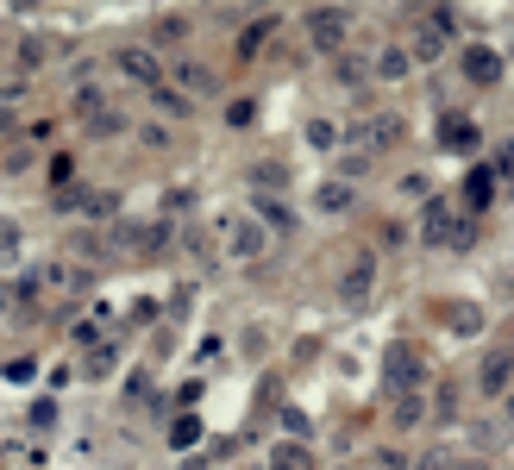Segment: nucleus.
Listing matches in <instances>:
<instances>
[{
    "mask_svg": "<svg viewBox=\"0 0 514 470\" xmlns=\"http://www.w3.org/2000/svg\"><path fill=\"white\" fill-rule=\"evenodd\" d=\"M471 239H477V226H471V214H464V201H452V195L420 201V245L427 251H464Z\"/></svg>",
    "mask_w": 514,
    "mask_h": 470,
    "instance_id": "f257e3e1",
    "label": "nucleus"
},
{
    "mask_svg": "<svg viewBox=\"0 0 514 470\" xmlns=\"http://www.w3.org/2000/svg\"><path fill=\"white\" fill-rule=\"evenodd\" d=\"M214 232H220V245H226L232 264H257V257L270 251V226L257 220V214H220Z\"/></svg>",
    "mask_w": 514,
    "mask_h": 470,
    "instance_id": "f03ea898",
    "label": "nucleus"
},
{
    "mask_svg": "<svg viewBox=\"0 0 514 470\" xmlns=\"http://www.w3.org/2000/svg\"><path fill=\"white\" fill-rule=\"evenodd\" d=\"M69 113L88 126V138H120V132L132 126L120 107H107V88H95V82H82L76 94H69Z\"/></svg>",
    "mask_w": 514,
    "mask_h": 470,
    "instance_id": "7ed1b4c3",
    "label": "nucleus"
},
{
    "mask_svg": "<svg viewBox=\"0 0 514 470\" xmlns=\"http://www.w3.org/2000/svg\"><path fill=\"white\" fill-rule=\"evenodd\" d=\"M383 389H389V395L427 389V358L414 351V339H389V345H383Z\"/></svg>",
    "mask_w": 514,
    "mask_h": 470,
    "instance_id": "20e7f679",
    "label": "nucleus"
},
{
    "mask_svg": "<svg viewBox=\"0 0 514 470\" xmlns=\"http://www.w3.org/2000/svg\"><path fill=\"white\" fill-rule=\"evenodd\" d=\"M452 63H458V82H464V88H477V94L502 88V76H508V63H502L496 44H458Z\"/></svg>",
    "mask_w": 514,
    "mask_h": 470,
    "instance_id": "39448f33",
    "label": "nucleus"
},
{
    "mask_svg": "<svg viewBox=\"0 0 514 470\" xmlns=\"http://www.w3.org/2000/svg\"><path fill=\"white\" fill-rule=\"evenodd\" d=\"M301 32H308V44L320 57H339L345 44H352V13L345 7H308L301 13Z\"/></svg>",
    "mask_w": 514,
    "mask_h": 470,
    "instance_id": "423d86ee",
    "label": "nucleus"
},
{
    "mask_svg": "<svg viewBox=\"0 0 514 470\" xmlns=\"http://www.w3.org/2000/svg\"><path fill=\"white\" fill-rule=\"evenodd\" d=\"M477 395L483 402H508L514 395V339H496L477 358Z\"/></svg>",
    "mask_w": 514,
    "mask_h": 470,
    "instance_id": "0eeeda50",
    "label": "nucleus"
},
{
    "mask_svg": "<svg viewBox=\"0 0 514 470\" xmlns=\"http://www.w3.org/2000/svg\"><path fill=\"white\" fill-rule=\"evenodd\" d=\"M163 69H170V63H163L157 44H120V51H113V76L132 82V88H157Z\"/></svg>",
    "mask_w": 514,
    "mask_h": 470,
    "instance_id": "6e6552de",
    "label": "nucleus"
},
{
    "mask_svg": "<svg viewBox=\"0 0 514 470\" xmlns=\"http://www.w3.org/2000/svg\"><path fill=\"white\" fill-rule=\"evenodd\" d=\"M370 289H377V251H352V257H345V270H339V282H333L339 308H364Z\"/></svg>",
    "mask_w": 514,
    "mask_h": 470,
    "instance_id": "1a4fd4ad",
    "label": "nucleus"
},
{
    "mask_svg": "<svg viewBox=\"0 0 514 470\" xmlns=\"http://www.w3.org/2000/svg\"><path fill=\"white\" fill-rule=\"evenodd\" d=\"M308 201H314V214H320V220H345V214L358 207V182H352V176H320Z\"/></svg>",
    "mask_w": 514,
    "mask_h": 470,
    "instance_id": "9d476101",
    "label": "nucleus"
},
{
    "mask_svg": "<svg viewBox=\"0 0 514 470\" xmlns=\"http://www.w3.org/2000/svg\"><path fill=\"white\" fill-rule=\"evenodd\" d=\"M170 82L189 94V101L201 107V101H214L220 94V76H214V63H201V57H182V63H170Z\"/></svg>",
    "mask_w": 514,
    "mask_h": 470,
    "instance_id": "9b49d317",
    "label": "nucleus"
},
{
    "mask_svg": "<svg viewBox=\"0 0 514 470\" xmlns=\"http://www.w3.org/2000/svg\"><path fill=\"white\" fill-rule=\"evenodd\" d=\"M496 170H489V163H471V170H464V188H458V201H464V214H489V201H496Z\"/></svg>",
    "mask_w": 514,
    "mask_h": 470,
    "instance_id": "f8f14e48",
    "label": "nucleus"
},
{
    "mask_svg": "<svg viewBox=\"0 0 514 470\" xmlns=\"http://www.w3.org/2000/svg\"><path fill=\"white\" fill-rule=\"evenodd\" d=\"M251 214L270 226V239H295L301 232V220H295V207L283 201V195H251Z\"/></svg>",
    "mask_w": 514,
    "mask_h": 470,
    "instance_id": "ddd939ff",
    "label": "nucleus"
},
{
    "mask_svg": "<svg viewBox=\"0 0 514 470\" xmlns=\"http://www.w3.org/2000/svg\"><path fill=\"white\" fill-rule=\"evenodd\" d=\"M458 408H464V389H458V376H439V383H433V402H427L433 427H458Z\"/></svg>",
    "mask_w": 514,
    "mask_h": 470,
    "instance_id": "4468645a",
    "label": "nucleus"
},
{
    "mask_svg": "<svg viewBox=\"0 0 514 470\" xmlns=\"http://www.w3.org/2000/svg\"><path fill=\"white\" fill-rule=\"evenodd\" d=\"M370 76H377V82H408L414 76V51H408V44H383V51H377V63H370Z\"/></svg>",
    "mask_w": 514,
    "mask_h": 470,
    "instance_id": "2eb2a0df",
    "label": "nucleus"
},
{
    "mask_svg": "<svg viewBox=\"0 0 514 470\" xmlns=\"http://www.w3.org/2000/svg\"><path fill=\"white\" fill-rule=\"evenodd\" d=\"M420 420H433V414H427V389H414V395H389V427H395V433H414Z\"/></svg>",
    "mask_w": 514,
    "mask_h": 470,
    "instance_id": "dca6fc26",
    "label": "nucleus"
},
{
    "mask_svg": "<svg viewBox=\"0 0 514 470\" xmlns=\"http://www.w3.org/2000/svg\"><path fill=\"white\" fill-rule=\"evenodd\" d=\"M270 470H320V458H314L308 439H276L270 445Z\"/></svg>",
    "mask_w": 514,
    "mask_h": 470,
    "instance_id": "f3484780",
    "label": "nucleus"
},
{
    "mask_svg": "<svg viewBox=\"0 0 514 470\" xmlns=\"http://www.w3.org/2000/svg\"><path fill=\"white\" fill-rule=\"evenodd\" d=\"M402 138H408L402 113H377V126H364V145H370V157H377V151H395Z\"/></svg>",
    "mask_w": 514,
    "mask_h": 470,
    "instance_id": "a211bd4d",
    "label": "nucleus"
},
{
    "mask_svg": "<svg viewBox=\"0 0 514 470\" xmlns=\"http://www.w3.org/2000/svg\"><path fill=\"white\" fill-rule=\"evenodd\" d=\"M439 145H446V151H477L483 132H477V120H464V113H446V126H439Z\"/></svg>",
    "mask_w": 514,
    "mask_h": 470,
    "instance_id": "6ab92c4d",
    "label": "nucleus"
},
{
    "mask_svg": "<svg viewBox=\"0 0 514 470\" xmlns=\"http://www.w3.org/2000/svg\"><path fill=\"white\" fill-rule=\"evenodd\" d=\"M151 101H157V113H170V120H189V113H195V101H189V94H182L176 82H157V88H151Z\"/></svg>",
    "mask_w": 514,
    "mask_h": 470,
    "instance_id": "aec40b11",
    "label": "nucleus"
},
{
    "mask_svg": "<svg viewBox=\"0 0 514 470\" xmlns=\"http://www.w3.org/2000/svg\"><path fill=\"white\" fill-rule=\"evenodd\" d=\"M364 76H370V63H364V57H352V51H339V57H333V82H339V88H358Z\"/></svg>",
    "mask_w": 514,
    "mask_h": 470,
    "instance_id": "412c9836",
    "label": "nucleus"
},
{
    "mask_svg": "<svg viewBox=\"0 0 514 470\" xmlns=\"http://www.w3.org/2000/svg\"><path fill=\"white\" fill-rule=\"evenodd\" d=\"M489 170H496V182H502V188H514V138H502V145L489 151Z\"/></svg>",
    "mask_w": 514,
    "mask_h": 470,
    "instance_id": "4be33fe9",
    "label": "nucleus"
},
{
    "mask_svg": "<svg viewBox=\"0 0 514 470\" xmlns=\"http://www.w3.org/2000/svg\"><path fill=\"white\" fill-rule=\"evenodd\" d=\"M226 126H232V132L257 126V101H251V94H239V101H226Z\"/></svg>",
    "mask_w": 514,
    "mask_h": 470,
    "instance_id": "5701e85b",
    "label": "nucleus"
},
{
    "mask_svg": "<svg viewBox=\"0 0 514 470\" xmlns=\"http://www.w3.org/2000/svg\"><path fill=\"white\" fill-rule=\"evenodd\" d=\"M339 138H345V132H339L333 120H314V126H308V145H314V151H339Z\"/></svg>",
    "mask_w": 514,
    "mask_h": 470,
    "instance_id": "b1692460",
    "label": "nucleus"
},
{
    "mask_svg": "<svg viewBox=\"0 0 514 470\" xmlns=\"http://www.w3.org/2000/svg\"><path fill=\"white\" fill-rule=\"evenodd\" d=\"M44 63H51V44H44V38H26V44H19V69H44Z\"/></svg>",
    "mask_w": 514,
    "mask_h": 470,
    "instance_id": "393cba45",
    "label": "nucleus"
},
{
    "mask_svg": "<svg viewBox=\"0 0 514 470\" xmlns=\"http://www.w3.org/2000/svg\"><path fill=\"white\" fill-rule=\"evenodd\" d=\"M264 38H276V13H270V19H257V26H251V32L239 38V51L251 57V51H257V44H264Z\"/></svg>",
    "mask_w": 514,
    "mask_h": 470,
    "instance_id": "a878e982",
    "label": "nucleus"
},
{
    "mask_svg": "<svg viewBox=\"0 0 514 470\" xmlns=\"http://www.w3.org/2000/svg\"><path fill=\"white\" fill-rule=\"evenodd\" d=\"M182 38H189V19H163L151 44H182Z\"/></svg>",
    "mask_w": 514,
    "mask_h": 470,
    "instance_id": "bb28decb",
    "label": "nucleus"
},
{
    "mask_svg": "<svg viewBox=\"0 0 514 470\" xmlns=\"http://www.w3.org/2000/svg\"><path fill=\"white\" fill-rule=\"evenodd\" d=\"M283 433H289V439H308V414H301V408H283Z\"/></svg>",
    "mask_w": 514,
    "mask_h": 470,
    "instance_id": "cd10ccee",
    "label": "nucleus"
},
{
    "mask_svg": "<svg viewBox=\"0 0 514 470\" xmlns=\"http://www.w3.org/2000/svg\"><path fill=\"white\" fill-rule=\"evenodd\" d=\"M51 182H57V188L76 182V157H51Z\"/></svg>",
    "mask_w": 514,
    "mask_h": 470,
    "instance_id": "c85d7f7f",
    "label": "nucleus"
},
{
    "mask_svg": "<svg viewBox=\"0 0 514 470\" xmlns=\"http://www.w3.org/2000/svg\"><path fill=\"white\" fill-rule=\"evenodd\" d=\"M402 195H408V201H414V195L427 201V195H433V182H427V176H402Z\"/></svg>",
    "mask_w": 514,
    "mask_h": 470,
    "instance_id": "c756f323",
    "label": "nucleus"
},
{
    "mask_svg": "<svg viewBox=\"0 0 514 470\" xmlns=\"http://www.w3.org/2000/svg\"><path fill=\"white\" fill-rule=\"evenodd\" d=\"M377 470H408V458L395 452V445H383V452H377Z\"/></svg>",
    "mask_w": 514,
    "mask_h": 470,
    "instance_id": "7c9ffc66",
    "label": "nucleus"
},
{
    "mask_svg": "<svg viewBox=\"0 0 514 470\" xmlns=\"http://www.w3.org/2000/svg\"><path fill=\"white\" fill-rule=\"evenodd\" d=\"M19 239H13V226H0V251H13Z\"/></svg>",
    "mask_w": 514,
    "mask_h": 470,
    "instance_id": "2f4dec72",
    "label": "nucleus"
},
{
    "mask_svg": "<svg viewBox=\"0 0 514 470\" xmlns=\"http://www.w3.org/2000/svg\"><path fill=\"white\" fill-rule=\"evenodd\" d=\"M452 470H483V464H477V458H458V464H452Z\"/></svg>",
    "mask_w": 514,
    "mask_h": 470,
    "instance_id": "473e14b6",
    "label": "nucleus"
}]
</instances>
